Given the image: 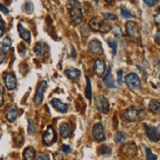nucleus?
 I'll return each mask as SVG.
<instances>
[{
  "mask_svg": "<svg viewBox=\"0 0 160 160\" xmlns=\"http://www.w3.org/2000/svg\"><path fill=\"white\" fill-rule=\"evenodd\" d=\"M67 7L70 14V19L74 25H80L82 21V5L77 0H68Z\"/></svg>",
  "mask_w": 160,
  "mask_h": 160,
  "instance_id": "1",
  "label": "nucleus"
},
{
  "mask_svg": "<svg viewBox=\"0 0 160 160\" xmlns=\"http://www.w3.org/2000/svg\"><path fill=\"white\" fill-rule=\"evenodd\" d=\"M89 27L92 31L100 32L103 33L109 32L111 30V27L99 18H93V19L90 20L89 21Z\"/></svg>",
  "mask_w": 160,
  "mask_h": 160,
  "instance_id": "2",
  "label": "nucleus"
},
{
  "mask_svg": "<svg viewBox=\"0 0 160 160\" xmlns=\"http://www.w3.org/2000/svg\"><path fill=\"white\" fill-rule=\"evenodd\" d=\"M125 82L128 86L129 88H131L132 90H137L141 88L142 86V82L140 77L136 74V73H130L126 76L125 78Z\"/></svg>",
  "mask_w": 160,
  "mask_h": 160,
  "instance_id": "3",
  "label": "nucleus"
},
{
  "mask_svg": "<svg viewBox=\"0 0 160 160\" xmlns=\"http://www.w3.org/2000/svg\"><path fill=\"white\" fill-rule=\"evenodd\" d=\"M94 105H95L96 109L100 111V112L103 114H106L109 111V101L106 97L103 95H99V96L95 97Z\"/></svg>",
  "mask_w": 160,
  "mask_h": 160,
  "instance_id": "4",
  "label": "nucleus"
},
{
  "mask_svg": "<svg viewBox=\"0 0 160 160\" xmlns=\"http://www.w3.org/2000/svg\"><path fill=\"white\" fill-rule=\"evenodd\" d=\"M42 141H43V143L45 145H47V147L52 145L55 142H56V133H55V131L52 126H49L47 128V130L44 132L43 137H42Z\"/></svg>",
  "mask_w": 160,
  "mask_h": 160,
  "instance_id": "5",
  "label": "nucleus"
},
{
  "mask_svg": "<svg viewBox=\"0 0 160 160\" xmlns=\"http://www.w3.org/2000/svg\"><path fill=\"white\" fill-rule=\"evenodd\" d=\"M126 32L128 36L133 39H137L140 37V28L136 22H128L126 24Z\"/></svg>",
  "mask_w": 160,
  "mask_h": 160,
  "instance_id": "6",
  "label": "nucleus"
},
{
  "mask_svg": "<svg viewBox=\"0 0 160 160\" xmlns=\"http://www.w3.org/2000/svg\"><path fill=\"white\" fill-rule=\"evenodd\" d=\"M46 87H47V82L45 81L40 82V83H39L38 88H37V92H36V95H34V98H33L34 104H37V105H39V104L42 102L44 90L46 89Z\"/></svg>",
  "mask_w": 160,
  "mask_h": 160,
  "instance_id": "7",
  "label": "nucleus"
},
{
  "mask_svg": "<svg viewBox=\"0 0 160 160\" xmlns=\"http://www.w3.org/2000/svg\"><path fill=\"white\" fill-rule=\"evenodd\" d=\"M124 116L128 121H131V122L137 121L138 119H140L142 116V109H138L134 107L129 108L125 111Z\"/></svg>",
  "mask_w": 160,
  "mask_h": 160,
  "instance_id": "8",
  "label": "nucleus"
},
{
  "mask_svg": "<svg viewBox=\"0 0 160 160\" xmlns=\"http://www.w3.org/2000/svg\"><path fill=\"white\" fill-rule=\"evenodd\" d=\"M92 136L96 142H102L105 140L104 128L100 123H96L92 128Z\"/></svg>",
  "mask_w": 160,
  "mask_h": 160,
  "instance_id": "9",
  "label": "nucleus"
},
{
  "mask_svg": "<svg viewBox=\"0 0 160 160\" xmlns=\"http://www.w3.org/2000/svg\"><path fill=\"white\" fill-rule=\"evenodd\" d=\"M145 134H147L148 138L151 142H158L160 140V135L158 133V130L155 127H152L150 125H145Z\"/></svg>",
  "mask_w": 160,
  "mask_h": 160,
  "instance_id": "10",
  "label": "nucleus"
},
{
  "mask_svg": "<svg viewBox=\"0 0 160 160\" xmlns=\"http://www.w3.org/2000/svg\"><path fill=\"white\" fill-rule=\"evenodd\" d=\"M4 82H5V87L8 90H14L17 87V80L14 74H6L4 76Z\"/></svg>",
  "mask_w": 160,
  "mask_h": 160,
  "instance_id": "11",
  "label": "nucleus"
},
{
  "mask_svg": "<svg viewBox=\"0 0 160 160\" xmlns=\"http://www.w3.org/2000/svg\"><path fill=\"white\" fill-rule=\"evenodd\" d=\"M88 49L94 54H102V52H103L102 44L100 41L97 39H92V41H89Z\"/></svg>",
  "mask_w": 160,
  "mask_h": 160,
  "instance_id": "12",
  "label": "nucleus"
},
{
  "mask_svg": "<svg viewBox=\"0 0 160 160\" xmlns=\"http://www.w3.org/2000/svg\"><path fill=\"white\" fill-rule=\"evenodd\" d=\"M6 119L8 122L13 123L17 119V107L15 104H10L6 110Z\"/></svg>",
  "mask_w": 160,
  "mask_h": 160,
  "instance_id": "13",
  "label": "nucleus"
},
{
  "mask_svg": "<svg viewBox=\"0 0 160 160\" xmlns=\"http://www.w3.org/2000/svg\"><path fill=\"white\" fill-rule=\"evenodd\" d=\"M50 103H51V105L54 107V109H56L60 113H66L68 111V104L62 102L60 99L53 98L50 101Z\"/></svg>",
  "mask_w": 160,
  "mask_h": 160,
  "instance_id": "14",
  "label": "nucleus"
},
{
  "mask_svg": "<svg viewBox=\"0 0 160 160\" xmlns=\"http://www.w3.org/2000/svg\"><path fill=\"white\" fill-rule=\"evenodd\" d=\"M93 71L94 73L98 76V77H102L103 74L105 73L106 69H105V63L100 60V59H97L94 62V65H93Z\"/></svg>",
  "mask_w": 160,
  "mask_h": 160,
  "instance_id": "15",
  "label": "nucleus"
},
{
  "mask_svg": "<svg viewBox=\"0 0 160 160\" xmlns=\"http://www.w3.org/2000/svg\"><path fill=\"white\" fill-rule=\"evenodd\" d=\"M47 51H48V47L43 42H40V41H39V42H38L36 44V47H34V52H36V54L38 55V57L43 58L46 55Z\"/></svg>",
  "mask_w": 160,
  "mask_h": 160,
  "instance_id": "16",
  "label": "nucleus"
},
{
  "mask_svg": "<svg viewBox=\"0 0 160 160\" xmlns=\"http://www.w3.org/2000/svg\"><path fill=\"white\" fill-rule=\"evenodd\" d=\"M18 31H19L20 37L22 38L25 41H27V42H30L31 41V32L27 29H25L24 26L21 23L18 25Z\"/></svg>",
  "mask_w": 160,
  "mask_h": 160,
  "instance_id": "17",
  "label": "nucleus"
},
{
  "mask_svg": "<svg viewBox=\"0 0 160 160\" xmlns=\"http://www.w3.org/2000/svg\"><path fill=\"white\" fill-rule=\"evenodd\" d=\"M65 75L71 81H77L81 76V71L78 69H67L65 71Z\"/></svg>",
  "mask_w": 160,
  "mask_h": 160,
  "instance_id": "18",
  "label": "nucleus"
},
{
  "mask_svg": "<svg viewBox=\"0 0 160 160\" xmlns=\"http://www.w3.org/2000/svg\"><path fill=\"white\" fill-rule=\"evenodd\" d=\"M103 82H104V85L109 88H114L116 87L112 77H111V68H109L107 70L105 77H104V79H103Z\"/></svg>",
  "mask_w": 160,
  "mask_h": 160,
  "instance_id": "19",
  "label": "nucleus"
},
{
  "mask_svg": "<svg viewBox=\"0 0 160 160\" xmlns=\"http://www.w3.org/2000/svg\"><path fill=\"white\" fill-rule=\"evenodd\" d=\"M23 156L26 160H32L36 158V150L32 147H28L23 152Z\"/></svg>",
  "mask_w": 160,
  "mask_h": 160,
  "instance_id": "20",
  "label": "nucleus"
},
{
  "mask_svg": "<svg viewBox=\"0 0 160 160\" xmlns=\"http://www.w3.org/2000/svg\"><path fill=\"white\" fill-rule=\"evenodd\" d=\"M148 109L153 114L160 115V101L158 100H151L148 104Z\"/></svg>",
  "mask_w": 160,
  "mask_h": 160,
  "instance_id": "21",
  "label": "nucleus"
},
{
  "mask_svg": "<svg viewBox=\"0 0 160 160\" xmlns=\"http://www.w3.org/2000/svg\"><path fill=\"white\" fill-rule=\"evenodd\" d=\"M60 135L62 138H67L70 136V127H69L68 123H62L60 126Z\"/></svg>",
  "mask_w": 160,
  "mask_h": 160,
  "instance_id": "22",
  "label": "nucleus"
},
{
  "mask_svg": "<svg viewBox=\"0 0 160 160\" xmlns=\"http://www.w3.org/2000/svg\"><path fill=\"white\" fill-rule=\"evenodd\" d=\"M11 43H12V40L10 38H6L3 41V43H2V49H1V52L2 54L6 55L7 52H8V50L10 49V47H11Z\"/></svg>",
  "mask_w": 160,
  "mask_h": 160,
  "instance_id": "23",
  "label": "nucleus"
},
{
  "mask_svg": "<svg viewBox=\"0 0 160 160\" xmlns=\"http://www.w3.org/2000/svg\"><path fill=\"white\" fill-rule=\"evenodd\" d=\"M29 125H28V133H29L30 136H33L37 132V128H36V124H34V121L32 119H29Z\"/></svg>",
  "mask_w": 160,
  "mask_h": 160,
  "instance_id": "24",
  "label": "nucleus"
},
{
  "mask_svg": "<svg viewBox=\"0 0 160 160\" xmlns=\"http://www.w3.org/2000/svg\"><path fill=\"white\" fill-rule=\"evenodd\" d=\"M86 96L88 100H92V82L88 77H87V88H86Z\"/></svg>",
  "mask_w": 160,
  "mask_h": 160,
  "instance_id": "25",
  "label": "nucleus"
},
{
  "mask_svg": "<svg viewBox=\"0 0 160 160\" xmlns=\"http://www.w3.org/2000/svg\"><path fill=\"white\" fill-rule=\"evenodd\" d=\"M120 11H121V15H122L123 18H125V19H133L134 18L133 14H132L128 9L125 8V7L122 6L120 8Z\"/></svg>",
  "mask_w": 160,
  "mask_h": 160,
  "instance_id": "26",
  "label": "nucleus"
},
{
  "mask_svg": "<svg viewBox=\"0 0 160 160\" xmlns=\"http://www.w3.org/2000/svg\"><path fill=\"white\" fill-rule=\"evenodd\" d=\"M98 153L101 154V155H107V154H110L111 153V148L107 145H103V147L100 148V149L98 150Z\"/></svg>",
  "mask_w": 160,
  "mask_h": 160,
  "instance_id": "27",
  "label": "nucleus"
},
{
  "mask_svg": "<svg viewBox=\"0 0 160 160\" xmlns=\"http://www.w3.org/2000/svg\"><path fill=\"white\" fill-rule=\"evenodd\" d=\"M125 138H126L125 134L122 133V132H118V133L116 134V136H115V142H116V143H120L123 141H125Z\"/></svg>",
  "mask_w": 160,
  "mask_h": 160,
  "instance_id": "28",
  "label": "nucleus"
},
{
  "mask_svg": "<svg viewBox=\"0 0 160 160\" xmlns=\"http://www.w3.org/2000/svg\"><path fill=\"white\" fill-rule=\"evenodd\" d=\"M145 155H147L148 160H156L157 159L156 155H154L153 153H152L151 150L148 148H145Z\"/></svg>",
  "mask_w": 160,
  "mask_h": 160,
  "instance_id": "29",
  "label": "nucleus"
},
{
  "mask_svg": "<svg viewBox=\"0 0 160 160\" xmlns=\"http://www.w3.org/2000/svg\"><path fill=\"white\" fill-rule=\"evenodd\" d=\"M25 11L27 13H29V14L32 13V11H33V6H32V3L31 1H27L26 2V4H25Z\"/></svg>",
  "mask_w": 160,
  "mask_h": 160,
  "instance_id": "30",
  "label": "nucleus"
},
{
  "mask_svg": "<svg viewBox=\"0 0 160 160\" xmlns=\"http://www.w3.org/2000/svg\"><path fill=\"white\" fill-rule=\"evenodd\" d=\"M107 42H108L109 46L113 49V53H114V55H115V54L117 53V43H116V41L113 40V39H108V40H107Z\"/></svg>",
  "mask_w": 160,
  "mask_h": 160,
  "instance_id": "31",
  "label": "nucleus"
},
{
  "mask_svg": "<svg viewBox=\"0 0 160 160\" xmlns=\"http://www.w3.org/2000/svg\"><path fill=\"white\" fill-rule=\"evenodd\" d=\"M104 18H105L107 21H115V20H117V16L113 13H106L105 15H104Z\"/></svg>",
  "mask_w": 160,
  "mask_h": 160,
  "instance_id": "32",
  "label": "nucleus"
},
{
  "mask_svg": "<svg viewBox=\"0 0 160 160\" xmlns=\"http://www.w3.org/2000/svg\"><path fill=\"white\" fill-rule=\"evenodd\" d=\"M62 150H63V152L65 154H70L72 152V148L70 145H67V144H64L63 147H62Z\"/></svg>",
  "mask_w": 160,
  "mask_h": 160,
  "instance_id": "33",
  "label": "nucleus"
},
{
  "mask_svg": "<svg viewBox=\"0 0 160 160\" xmlns=\"http://www.w3.org/2000/svg\"><path fill=\"white\" fill-rule=\"evenodd\" d=\"M143 2L147 4L148 7H153L154 5L157 4L158 0H143Z\"/></svg>",
  "mask_w": 160,
  "mask_h": 160,
  "instance_id": "34",
  "label": "nucleus"
},
{
  "mask_svg": "<svg viewBox=\"0 0 160 160\" xmlns=\"http://www.w3.org/2000/svg\"><path fill=\"white\" fill-rule=\"evenodd\" d=\"M117 75H118V83L119 85H123V75H124V72L122 70H119L117 72Z\"/></svg>",
  "mask_w": 160,
  "mask_h": 160,
  "instance_id": "35",
  "label": "nucleus"
},
{
  "mask_svg": "<svg viewBox=\"0 0 160 160\" xmlns=\"http://www.w3.org/2000/svg\"><path fill=\"white\" fill-rule=\"evenodd\" d=\"M113 32H114V34H115V37L119 38H122V32H121V29H120L119 27H116L115 29L113 30Z\"/></svg>",
  "mask_w": 160,
  "mask_h": 160,
  "instance_id": "36",
  "label": "nucleus"
},
{
  "mask_svg": "<svg viewBox=\"0 0 160 160\" xmlns=\"http://www.w3.org/2000/svg\"><path fill=\"white\" fill-rule=\"evenodd\" d=\"M4 31H5V28H4L3 21L0 19V38H1L3 34H4Z\"/></svg>",
  "mask_w": 160,
  "mask_h": 160,
  "instance_id": "37",
  "label": "nucleus"
},
{
  "mask_svg": "<svg viewBox=\"0 0 160 160\" xmlns=\"http://www.w3.org/2000/svg\"><path fill=\"white\" fill-rule=\"evenodd\" d=\"M37 159H38V160H42V159H44V160H49L50 158H49V156H48L47 154L40 153V154L37 157Z\"/></svg>",
  "mask_w": 160,
  "mask_h": 160,
  "instance_id": "38",
  "label": "nucleus"
},
{
  "mask_svg": "<svg viewBox=\"0 0 160 160\" xmlns=\"http://www.w3.org/2000/svg\"><path fill=\"white\" fill-rule=\"evenodd\" d=\"M0 11H1L4 15H8V14H9V10L7 9L5 6H3L2 4H0Z\"/></svg>",
  "mask_w": 160,
  "mask_h": 160,
  "instance_id": "39",
  "label": "nucleus"
},
{
  "mask_svg": "<svg viewBox=\"0 0 160 160\" xmlns=\"http://www.w3.org/2000/svg\"><path fill=\"white\" fill-rule=\"evenodd\" d=\"M3 99H4L3 88H2V87H0V106L2 105V103H3Z\"/></svg>",
  "mask_w": 160,
  "mask_h": 160,
  "instance_id": "40",
  "label": "nucleus"
},
{
  "mask_svg": "<svg viewBox=\"0 0 160 160\" xmlns=\"http://www.w3.org/2000/svg\"><path fill=\"white\" fill-rule=\"evenodd\" d=\"M19 52L22 54V55L25 54V52H26V47L24 46V44H20V46H19Z\"/></svg>",
  "mask_w": 160,
  "mask_h": 160,
  "instance_id": "41",
  "label": "nucleus"
},
{
  "mask_svg": "<svg viewBox=\"0 0 160 160\" xmlns=\"http://www.w3.org/2000/svg\"><path fill=\"white\" fill-rule=\"evenodd\" d=\"M154 21H155V23L160 25V12L157 13L156 15H154Z\"/></svg>",
  "mask_w": 160,
  "mask_h": 160,
  "instance_id": "42",
  "label": "nucleus"
},
{
  "mask_svg": "<svg viewBox=\"0 0 160 160\" xmlns=\"http://www.w3.org/2000/svg\"><path fill=\"white\" fill-rule=\"evenodd\" d=\"M155 41H156V43L160 44V31H158L157 33L155 34Z\"/></svg>",
  "mask_w": 160,
  "mask_h": 160,
  "instance_id": "43",
  "label": "nucleus"
},
{
  "mask_svg": "<svg viewBox=\"0 0 160 160\" xmlns=\"http://www.w3.org/2000/svg\"><path fill=\"white\" fill-rule=\"evenodd\" d=\"M157 130H158V133H159V135H160V124L158 125V127H157Z\"/></svg>",
  "mask_w": 160,
  "mask_h": 160,
  "instance_id": "44",
  "label": "nucleus"
},
{
  "mask_svg": "<svg viewBox=\"0 0 160 160\" xmlns=\"http://www.w3.org/2000/svg\"><path fill=\"white\" fill-rule=\"evenodd\" d=\"M93 2L97 4V3H98V0H93Z\"/></svg>",
  "mask_w": 160,
  "mask_h": 160,
  "instance_id": "45",
  "label": "nucleus"
},
{
  "mask_svg": "<svg viewBox=\"0 0 160 160\" xmlns=\"http://www.w3.org/2000/svg\"><path fill=\"white\" fill-rule=\"evenodd\" d=\"M105 1H106V2H112L113 0H105Z\"/></svg>",
  "mask_w": 160,
  "mask_h": 160,
  "instance_id": "46",
  "label": "nucleus"
}]
</instances>
